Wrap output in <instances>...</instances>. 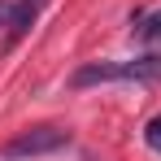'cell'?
<instances>
[{
  "instance_id": "6da1fadb",
  "label": "cell",
  "mask_w": 161,
  "mask_h": 161,
  "mask_svg": "<svg viewBox=\"0 0 161 161\" xmlns=\"http://www.w3.org/2000/svg\"><path fill=\"white\" fill-rule=\"evenodd\" d=\"M157 74V57H139V61H96L74 70L70 87H92V83H118V79H153Z\"/></svg>"
},
{
  "instance_id": "7a4b0ae2",
  "label": "cell",
  "mask_w": 161,
  "mask_h": 161,
  "mask_svg": "<svg viewBox=\"0 0 161 161\" xmlns=\"http://www.w3.org/2000/svg\"><path fill=\"white\" fill-rule=\"evenodd\" d=\"M65 139H70V135L61 131V126H31V131L13 135V139L4 144V157H9V161H22V157H44V153H57Z\"/></svg>"
},
{
  "instance_id": "3957f363",
  "label": "cell",
  "mask_w": 161,
  "mask_h": 161,
  "mask_svg": "<svg viewBox=\"0 0 161 161\" xmlns=\"http://www.w3.org/2000/svg\"><path fill=\"white\" fill-rule=\"evenodd\" d=\"M39 4H44V0H18V9L9 13V44H18V39L31 31L35 13H39Z\"/></svg>"
},
{
  "instance_id": "277c9868",
  "label": "cell",
  "mask_w": 161,
  "mask_h": 161,
  "mask_svg": "<svg viewBox=\"0 0 161 161\" xmlns=\"http://www.w3.org/2000/svg\"><path fill=\"white\" fill-rule=\"evenodd\" d=\"M144 144H148V148L161 157V118H153V122L144 126Z\"/></svg>"
},
{
  "instance_id": "5b68a950",
  "label": "cell",
  "mask_w": 161,
  "mask_h": 161,
  "mask_svg": "<svg viewBox=\"0 0 161 161\" xmlns=\"http://www.w3.org/2000/svg\"><path fill=\"white\" fill-rule=\"evenodd\" d=\"M144 35H153V39H161V13H157V18H153V26L144 31Z\"/></svg>"
},
{
  "instance_id": "8992f818",
  "label": "cell",
  "mask_w": 161,
  "mask_h": 161,
  "mask_svg": "<svg viewBox=\"0 0 161 161\" xmlns=\"http://www.w3.org/2000/svg\"><path fill=\"white\" fill-rule=\"evenodd\" d=\"M4 22H9V4L0 0V26H4Z\"/></svg>"
}]
</instances>
